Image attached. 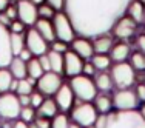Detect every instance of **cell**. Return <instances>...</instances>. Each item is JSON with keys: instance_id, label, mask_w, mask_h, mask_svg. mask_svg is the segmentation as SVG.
I'll list each match as a JSON object with an SVG mask.
<instances>
[{"instance_id": "obj_1", "label": "cell", "mask_w": 145, "mask_h": 128, "mask_svg": "<svg viewBox=\"0 0 145 128\" xmlns=\"http://www.w3.org/2000/svg\"><path fill=\"white\" fill-rule=\"evenodd\" d=\"M131 0H65L63 11L70 17L77 36L93 39L108 34Z\"/></svg>"}, {"instance_id": "obj_2", "label": "cell", "mask_w": 145, "mask_h": 128, "mask_svg": "<svg viewBox=\"0 0 145 128\" xmlns=\"http://www.w3.org/2000/svg\"><path fill=\"white\" fill-rule=\"evenodd\" d=\"M96 128H145V120L136 110H116L97 116Z\"/></svg>"}, {"instance_id": "obj_3", "label": "cell", "mask_w": 145, "mask_h": 128, "mask_svg": "<svg viewBox=\"0 0 145 128\" xmlns=\"http://www.w3.org/2000/svg\"><path fill=\"white\" fill-rule=\"evenodd\" d=\"M70 86L72 93H74L76 99H79L80 102H93L94 97L97 96L96 84L89 76H85V74L74 76L70 80Z\"/></svg>"}, {"instance_id": "obj_4", "label": "cell", "mask_w": 145, "mask_h": 128, "mask_svg": "<svg viewBox=\"0 0 145 128\" xmlns=\"http://www.w3.org/2000/svg\"><path fill=\"white\" fill-rule=\"evenodd\" d=\"M110 76H111L113 85L117 89L130 88L134 84V79H136L134 68L127 60L125 62H114V65L111 67V71H110Z\"/></svg>"}, {"instance_id": "obj_5", "label": "cell", "mask_w": 145, "mask_h": 128, "mask_svg": "<svg viewBox=\"0 0 145 128\" xmlns=\"http://www.w3.org/2000/svg\"><path fill=\"white\" fill-rule=\"evenodd\" d=\"M53 25H54V33H56V39L62 40V42L71 43L74 40V37L77 36L74 31L70 17L65 11H56L53 19Z\"/></svg>"}, {"instance_id": "obj_6", "label": "cell", "mask_w": 145, "mask_h": 128, "mask_svg": "<svg viewBox=\"0 0 145 128\" xmlns=\"http://www.w3.org/2000/svg\"><path fill=\"white\" fill-rule=\"evenodd\" d=\"M22 103L16 93L6 91L0 94V117L6 120H14L20 117Z\"/></svg>"}, {"instance_id": "obj_7", "label": "cell", "mask_w": 145, "mask_h": 128, "mask_svg": "<svg viewBox=\"0 0 145 128\" xmlns=\"http://www.w3.org/2000/svg\"><path fill=\"white\" fill-rule=\"evenodd\" d=\"M71 119H72V122L79 123L84 128L91 127L97 120V110H96V106L91 102H82L72 108Z\"/></svg>"}, {"instance_id": "obj_8", "label": "cell", "mask_w": 145, "mask_h": 128, "mask_svg": "<svg viewBox=\"0 0 145 128\" xmlns=\"http://www.w3.org/2000/svg\"><path fill=\"white\" fill-rule=\"evenodd\" d=\"M63 84L60 79V74L54 71H46L37 79L36 85H37V89L42 93L43 96H54L56 91L60 88V85Z\"/></svg>"}, {"instance_id": "obj_9", "label": "cell", "mask_w": 145, "mask_h": 128, "mask_svg": "<svg viewBox=\"0 0 145 128\" xmlns=\"http://www.w3.org/2000/svg\"><path fill=\"white\" fill-rule=\"evenodd\" d=\"M140 100L137 99L136 93L130 88L117 89L113 94V108L116 110H136Z\"/></svg>"}, {"instance_id": "obj_10", "label": "cell", "mask_w": 145, "mask_h": 128, "mask_svg": "<svg viewBox=\"0 0 145 128\" xmlns=\"http://www.w3.org/2000/svg\"><path fill=\"white\" fill-rule=\"evenodd\" d=\"M25 45H26V48H28L31 53H33V56H36V57L48 53V42L40 36V33L34 28V26H31V28L26 31Z\"/></svg>"}, {"instance_id": "obj_11", "label": "cell", "mask_w": 145, "mask_h": 128, "mask_svg": "<svg viewBox=\"0 0 145 128\" xmlns=\"http://www.w3.org/2000/svg\"><path fill=\"white\" fill-rule=\"evenodd\" d=\"M17 19L22 20L26 26H34L39 19L37 5L31 0H17Z\"/></svg>"}, {"instance_id": "obj_12", "label": "cell", "mask_w": 145, "mask_h": 128, "mask_svg": "<svg viewBox=\"0 0 145 128\" xmlns=\"http://www.w3.org/2000/svg\"><path fill=\"white\" fill-rule=\"evenodd\" d=\"M9 36H11L9 28L0 23V68H6L11 62V59L14 57L11 51Z\"/></svg>"}, {"instance_id": "obj_13", "label": "cell", "mask_w": 145, "mask_h": 128, "mask_svg": "<svg viewBox=\"0 0 145 128\" xmlns=\"http://www.w3.org/2000/svg\"><path fill=\"white\" fill-rule=\"evenodd\" d=\"M84 68V59L74 53L72 50H68L63 54V74L68 77H74L77 74H82Z\"/></svg>"}, {"instance_id": "obj_14", "label": "cell", "mask_w": 145, "mask_h": 128, "mask_svg": "<svg viewBox=\"0 0 145 128\" xmlns=\"http://www.w3.org/2000/svg\"><path fill=\"white\" fill-rule=\"evenodd\" d=\"M137 28V23L131 19L130 16H122L116 22V25L113 26V34L120 40H127L134 34V31Z\"/></svg>"}, {"instance_id": "obj_15", "label": "cell", "mask_w": 145, "mask_h": 128, "mask_svg": "<svg viewBox=\"0 0 145 128\" xmlns=\"http://www.w3.org/2000/svg\"><path fill=\"white\" fill-rule=\"evenodd\" d=\"M74 93H72L70 84H62L60 88L56 91V94H54V100H56L57 106L60 111H68V110H71L72 103H74Z\"/></svg>"}, {"instance_id": "obj_16", "label": "cell", "mask_w": 145, "mask_h": 128, "mask_svg": "<svg viewBox=\"0 0 145 128\" xmlns=\"http://www.w3.org/2000/svg\"><path fill=\"white\" fill-rule=\"evenodd\" d=\"M71 48L77 56H80L84 60H88L94 56V46L93 42L88 37H74V40L71 42Z\"/></svg>"}, {"instance_id": "obj_17", "label": "cell", "mask_w": 145, "mask_h": 128, "mask_svg": "<svg viewBox=\"0 0 145 128\" xmlns=\"http://www.w3.org/2000/svg\"><path fill=\"white\" fill-rule=\"evenodd\" d=\"M34 28L40 33V36L46 40L48 43H51L53 40H56V33H54V25L51 19H45V17H39L34 25Z\"/></svg>"}, {"instance_id": "obj_18", "label": "cell", "mask_w": 145, "mask_h": 128, "mask_svg": "<svg viewBox=\"0 0 145 128\" xmlns=\"http://www.w3.org/2000/svg\"><path fill=\"white\" fill-rule=\"evenodd\" d=\"M127 16H130L136 23L145 22V3L142 0H131L128 8H127Z\"/></svg>"}, {"instance_id": "obj_19", "label": "cell", "mask_w": 145, "mask_h": 128, "mask_svg": "<svg viewBox=\"0 0 145 128\" xmlns=\"http://www.w3.org/2000/svg\"><path fill=\"white\" fill-rule=\"evenodd\" d=\"M131 50L130 45L125 42H117L113 45L111 51H110V57L113 62H125L127 59H130Z\"/></svg>"}, {"instance_id": "obj_20", "label": "cell", "mask_w": 145, "mask_h": 128, "mask_svg": "<svg viewBox=\"0 0 145 128\" xmlns=\"http://www.w3.org/2000/svg\"><path fill=\"white\" fill-rule=\"evenodd\" d=\"M113 39L108 34H101V36L93 37V46H94V53L97 54H108L113 48Z\"/></svg>"}, {"instance_id": "obj_21", "label": "cell", "mask_w": 145, "mask_h": 128, "mask_svg": "<svg viewBox=\"0 0 145 128\" xmlns=\"http://www.w3.org/2000/svg\"><path fill=\"white\" fill-rule=\"evenodd\" d=\"M8 68H9V71H11L12 77H16V79H25L26 76H28V71H26V62L22 60L19 56H14L11 59Z\"/></svg>"}, {"instance_id": "obj_22", "label": "cell", "mask_w": 145, "mask_h": 128, "mask_svg": "<svg viewBox=\"0 0 145 128\" xmlns=\"http://www.w3.org/2000/svg\"><path fill=\"white\" fill-rule=\"evenodd\" d=\"M93 105L96 106V110L101 114H106L113 110V97H110L108 94L96 96L94 100H93Z\"/></svg>"}, {"instance_id": "obj_23", "label": "cell", "mask_w": 145, "mask_h": 128, "mask_svg": "<svg viewBox=\"0 0 145 128\" xmlns=\"http://www.w3.org/2000/svg\"><path fill=\"white\" fill-rule=\"evenodd\" d=\"M94 84H96V88L99 91H103V93L110 91L114 86L113 85V80H111V76L105 71L99 72V74H94Z\"/></svg>"}, {"instance_id": "obj_24", "label": "cell", "mask_w": 145, "mask_h": 128, "mask_svg": "<svg viewBox=\"0 0 145 128\" xmlns=\"http://www.w3.org/2000/svg\"><path fill=\"white\" fill-rule=\"evenodd\" d=\"M48 59H50V65H51V71L62 74L63 72V54L57 53V51L50 50L48 51Z\"/></svg>"}, {"instance_id": "obj_25", "label": "cell", "mask_w": 145, "mask_h": 128, "mask_svg": "<svg viewBox=\"0 0 145 128\" xmlns=\"http://www.w3.org/2000/svg\"><path fill=\"white\" fill-rule=\"evenodd\" d=\"M59 111V106L56 103V100L54 99H45L42 102V105L39 106V113L40 116H45V117H54Z\"/></svg>"}, {"instance_id": "obj_26", "label": "cell", "mask_w": 145, "mask_h": 128, "mask_svg": "<svg viewBox=\"0 0 145 128\" xmlns=\"http://www.w3.org/2000/svg\"><path fill=\"white\" fill-rule=\"evenodd\" d=\"M26 71H28V76H26V77H31V79H34V80H37V79L45 72L37 57H33L26 62Z\"/></svg>"}, {"instance_id": "obj_27", "label": "cell", "mask_w": 145, "mask_h": 128, "mask_svg": "<svg viewBox=\"0 0 145 128\" xmlns=\"http://www.w3.org/2000/svg\"><path fill=\"white\" fill-rule=\"evenodd\" d=\"M89 60H91V63L94 65V68L97 71H106L113 62L110 56H106V54H97V53H94V56Z\"/></svg>"}, {"instance_id": "obj_28", "label": "cell", "mask_w": 145, "mask_h": 128, "mask_svg": "<svg viewBox=\"0 0 145 128\" xmlns=\"http://www.w3.org/2000/svg\"><path fill=\"white\" fill-rule=\"evenodd\" d=\"M9 43H11V51L12 56H19V53L26 46L25 45V36L19 33H11L9 36Z\"/></svg>"}, {"instance_id": "obj_29", "label": "cell", "mask_w": 145, "mask_h": 128, "mask_svg": "<svg viewBox=\"0 0 145 128\" xmlns=\"http://www.w3.org/2000/svg\"><path fill=\"white\" fill-rule=\"evenodd\" d=\"M37 80L31 77H25V79H19V85H17V89H16V94L17 96H22V94H31L34 89V84Z\"/></svg>"}, {"instance_id": "obj_30", "label": "cell", "mask_w": 145, "mask_h": 128, "mask_svg": "<svg viewBox=\"0 0 145 128\" xmlns=\"http://www.w3.org/2000/svg\"><path fill=\"white\" fill-rule=\"evenodd\" d=\"M12 74L9 71V68H0V94L2 93H6L9 91V85H11V80H12Z\"/></svg>"}, {"instance_id": "obj_31", "label": "cell", "mask_w": 145, "mask_h": 128, "mask_svg": "<svg viewBox=\"0 0 145 128\" xmlns=\"http://www.w3.org/2000/svg\"><path fill=\"white\" fill-rule=\"evenodd\" d=\"M130 63L134 68V71H145V54L142 51L130 54Z\"/></svg>"}, {"instance_id": "obj_32", "label": "cell", "mask_w": 145, "mask_h": 128, "mask_svg": "<svg viewBox=\"0 0 145 128\" xmlns=\"http://www.w3.org/2000/svg\"><path fill=\"white\" fill-rule=\"evenodd\" d=\"M70 127V119L65 114H56L51 120V128H68Z\"/></svg>"}, {"instance_id": "obj_33", "label": "cell", "mask_w": 145, "mask_h": 128, "mask_svg": "<svg viewBox=\"0 0 145 128\" xmlns=\"http://www.w3.org/2000/svg\"><path fill=\"white\" fill-rule=\"evenodd\" d=\"M20 117H22V120H25V122H33L34 117H36V108L31 105H25L22 106V110H20Z\"/></svg>"}, {"instance_id": "obj_34", "label": "cell", "mask_w": 145, "mask_h": 128, "mask_svg": "<svg viewBox=\"0 0 145 128\" xmlns=\"http://www.w3.org/2000/svg\"><path fill=\"white\" fill-rule=\"evenodd\" d=\"M37 11H39V17H45V19H53L54 14H56V9L51 8L48 3L37 5Z\"/></svg>"}, {"instance_id": "obj_35", "label": "cell", "mask_w": 145, "mask_h": 128, "mask_svg": "<svg viewBox=\"0 0 145 128\" xmlns=\"http://www.w3.org/2000/svg\"><path fill=\"white\" fill-rule=\"evenodd\" d=\"M29 100H31V102H29L31 106H34V108H39L45 99H43V94H42L40 91H33V93L29 94Z\"/></svg>"}, {"instance_id": "obj_36", "label": "cell", "mask_w": 145, "mask_h": 128, "mask_svg": "<svg viewBox=\"0 0 145 128\" xmlns=\"http://www.w3.org/2000/svg\"><path fill=\"white\" fill-rule=\"evenodd\" d=\"M50 50H53V51H57V53L65 54L68 50H70V48H68L67 42H62V40L56 39V40H53V42H51V48H50Z\"/></svg>"}, {"instance_id": "obj_37", "label": "cell", "mask_w": 145, "mask_h": 128, "mask_svg": "<svg viewBox=\"0 0 145 128\" xmlns=\"http://www.w3.org/2000/svg\"><path fill=\"white\" fill-rule=\"evenodd\" d=\"M26 29V25L22 22V20L16 19L11 22V25H9V31L11 33H19V34H23V31Z\"/></svg>"}, {"instance_id": "obj_38", "label": "cell", "mask_w": 145, "mask_h": 128, "mask_svg": "<svg viewBox=\"0 0 145 128\" xmlns=\"http://www.w3.org/2000/svg\"><path fill=\"white\" fill-rule=\"evenodd\" d=\"M96 68H94V65L91 63V60L89 62H84V68H82V74H85V76H89V77H93V76L96 74Z\"/></svg>"}, {"instance_id": "obj_39", "label": "cell", "mask_w": 145, "mask_h": 128, "mask_svg": "<svg viewBox=\"0 0 145 128\" xmlns=\"http://www.w3.org/2000/svg\"><path fill=\"white\" fill-rule=\"evenodd\" d=\"M51 8H54L56 11H63L65 9V0H45Z\"/></svg>"}, {"instance_id": "obj_40", "label": "cell", "mask_w": 145, "mask_h": 128, "mask_svg": "<svg viewBox=\"0 0 145 128\" xmlns=\"http://www.w3.org/2000/svg\"><path fill=\"white\" fill-rule=\"evenodd\" d=\"M34 123H36L39 128H51V120H50V117H45V116L37 117Z\"/></svg>"}, {"instance_id": "obj_41", "label": "cell", "mask_w": 145, "mask_h": 128, "mask_svg": "<svg viewBox=\"0 0 145 128\" xmlns=\"http://www.w3.org/2000/svg\"><path fill=\"white\" fill-rule=\"evenodd\" d=\"M37 59H39V62H40V65H42V68H43L45 72H46V71H51V65H50L48 54H42V56H39Z\"/></svg>"}, {"instance_id": "obj_42", "label": "cell", "mask_w": 145, "mask_h": 128, "mask_svg": "<svg viewBox=\"0 0 145 128\" xmlns=\"http://www.w3.org/2000/svg\"><path fill=\"white\" fill-rule=\"evenodd\" d=\"M5 14L9 17L11 20H16L17 19V6L16 5H8L5 9Z\"/></svg>"}, {"instance_id": "obj_43", "label": "cell", "mask_w": 145, "mask_h": 128, "mask_svg": "<svg viewBox=\"0 0 145 128\" xmlns=\"http://www.w3.org/2000/svg\"><path fill=\"white\" fill-rule=\"evenodd\" d=\"M134 93H136L137 99L140 100V102H145V84H140L136 86V89H134Z\"/></svg>"}, {"instance_id": "obj_44", "label": "cell", "mask_w": 145, "mask_h": 128, "mask_svg": "<svg viewBox=\"0 0 145 128\" xmlns=\"http://www.w3.org/2000/svg\"><path fill=\"white\" fill-rule=\"evenodd\" d=\"M19 57L20 59H22V60H25V62H28L29 60V59H33L34 56H33V53H31V51L28 50V48H23V50L22 51H20V53H19Z\"/></svg>"}, {"instance_id": "obj_45", "label": "cell", "mask_w": 145, "mask_h": 128, "mask_svg": "<svg viewBox=\"0 0 145 128\" xmlns=\"http://www.w3.org/2000/svg\"><path fill=\"white\" fill-rule=\"evenodd\" d=\"M11 22H12V20L5 14V11H0V23H2V25H5V26H8V28H9Z\"/></svg>"}, {"instance_id": "obj_46", "label": "cell", "mask_w": 145, "mask_h": 128, "mask_svg": "<svg viewBox=\"0 0 145 128\" xmlns=\"http://www.w3.org/2000/svg\"><path fill=\"white\" fill-rule=\"evenodd\" d=\"M137 48H139V51H142V53L145 54V34H142V36L137 37Z\"/></svg>"}, {"instance_id": "obj_47", "label": "cell", "mask_w": 145, "mask_h": 128, "mask_svg": "<svg viewBox=\"0 0 145 128\" xmlns=\"http://www.w3.org/2000/svg\"><path fill=\"white\" fill-rule=\"evenodd\" d=\"M11 128H29V123L25 122V120H16Z\"/></svg>"}, {"instance_id": "obj_48", "label": "cell", "mask_w": 145, "mask_h": 128, "mask_svg": "<svg viewBox=\"0 0 145 128\" xmlns=\"http://www.w3.org/2000/svg\"><path fill=\"white\" fill-rule=\"evenodd\" d=\"M19 100H20V103H22V106H25V105H29V94H22V96H19Z\"/></svg>"}, {"instance_id": "obj_49", "label": "cell", "mask_w": 145, "mask_h": 128, "mask_svg": "<svg viewBox=\"0 0 145 128\" xmlns=\"http://www.w3.org/2000/svg\"><path fill=\"white\" fill-rule=\"evenodd\" d=\"M17 85H19V79H12L11 80V85H9V91L11 93H16V89H17Z\"/></svg>"}, {"instance_id": "obj_50", "label": "cell", "mask_w": 145, "mask_h": 128, "mask_svg": "<svg viewBox=\"0 0 145 128\" xmlns=\"http://www.w3.org/2000/svg\"><path fill=\"white\" fill-rule=\"evenodd\" d=\"M9 2H11V0H0V11H5L6 6L9 5Z\"/></svg>"}, {"instance_id": "obj_51", "label": "cell", "mask_w": 145, "mask_h": 128, "mask_svg": "<svg viewBox=\"0 0 145 128\" xmlns=\"http://www.w3.org/2000/svg\"><path fill=\"white\" fill-rule=\"evenodd\" d=\"M139 113H140V116H142V117H144V120H145V103L139 108Z\"/></svg>"}, {"instance_id": "obj_52", "label": "cell", "mask_w": 145, "mask_h": 128, "mask_svg": "<svg viewBox=\"0 0 145 128\" xmlns=\"http://www.w3.org/2000/svg\"><path fill=\"white\" fill-rule=\"evenodd\" d=\"M68 128H84V127H80L79 123H76V122H70V127Z\"/></svg>"}, {"instance_id": "obj_53", "label": "cell", "mask_w": 145, "mask_h": 128, "mask_svg": "<svg viewBox=\"0 0 145 128\" xmlns=\"http://www.w3.org/2000/svg\"><path fill=\"white\" fill-rule=\"evenodd\" d=\"M33 3H36V5H42V3H45V0H31Z\"/></svg>"}, {"instance_id": "obj_54", "label": "cell", "mask_w": 145, "mask_h": 128, "mask_svg": "<svg viewBox=\"0 0 145 128\" xmlns=\"http://www.w3.org/2000/svg\"><path fill=\"white\" fill-rule=\"evenodd\" d=\"M29 128H39V127H37L36 123H29Z\"/></svg>"}, {"instance_id": "obj_55", "label": "cell", "mask_w": 145, "mask_h": 128, "mask_svg": "<svg viewBox=\"0 0 145 128\" xmlns=\"http://www.w3.org/2000/svg\"><path fill=\"white\" fill-rule=\"evenodd\" d=\"M87 128H96V127H94V125H91V127H87Z\"/></svg>"}, {"instance_id": "obj_56", "label": "cell", "mask_w": 145, "mask_h": 128, "mask_svg": "<svg viewBox=\"0 0 145 128\" xmlns=\"http://www.w3.org/2000/svg\"><path fill=\"white\" fill-rule=\"evenodd\" d=\"M142 2H144V3H145V0H142Z\"/></svg>"}, {"instance_id": "obj_57", "label": "cell", "mask_w": 145, "mask_h": 128, "mask_svg": "<svg viewBox=\"0 0 145 128\" xmlns=\"http://www.w3.org/2000/svg\"><path fill=\"white\" fill-rule=\"evenodd\" d=\"M11 2H14V0H11Z\"/></svg>"}]
</instances>
